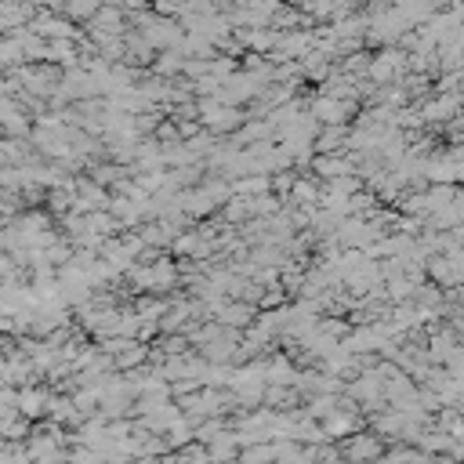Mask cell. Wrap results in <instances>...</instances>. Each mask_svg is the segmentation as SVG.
Instances as JSON below:
<instances>
[{
    "label": "cell",
    "instance_id": "7a4b0ae2",
    "mask_svg": "<svg viewBox=\"0 0 464 464\" xmlns=\"http://www.w3.org/2000/svg\"><path fill=\"white\" fill-rule=\"evenodd\" d=\"M316 174H323V178H334V182H338V178H345V174H352V167L345 164V160L341 156H316Z\"/></svg>",
    "mask_w": 464,
    "mask_h": 464
},
{
    "label": "cell",
    "instance_id": "5b68a950",
    "mask_svg": "<svg viewBox=\"0 0 464 464\" xmlns=\"http://www.w3.org/2000/svg\"><path fill=\"white\" fill-rule=\"evenodd\" d=\"M19 160H26L22 141H0V164H19Z\"/></svg>",
    "mask_w": 464,
    "mask_h": 464
},
{
    "label": "cell",
    "instance_id": "8992f818",
    "mask_svg": "<svg viewBox=\"0 0 464 464\" xmlns=\"http://www.w3.org/2000/svg\"><path fill=\"white\" fill-rule=\"evenodd\" d=\"M323 428H327V436H345V431H352V428H356V421H352V418H345V413H338V418H330Z\"/></svg>",
    "mask_w": 464,
    "mask_h": 464
},
{
    "label": "cell",
    "instance_id": "277c9868",
    "mask_svg": "<svg viewBox=\"0 0 464 464\" xmlns=\"http://www.w3.org/2000/svg\"><path fill=\"white\" fill-rule=\"evenodd\" d=\"M243 464H276V446H250L243 450Z\"/></svg>",
    "mask_w": 464,
    "mask_h": 464
},
{
    "label": "cell",
    "instance_id": "3957f363",
    "mask_svg": "<svg viewBox=\"0 0 464 464\" xmlns=\"http://www.w3.org/2000/svg\"><path fill=\"white\" fill-rule=\"evenodd\" d=\"M15 403H19V413H22V418H37L40 406H44V392H22Z\"/></svg>",
    "mask_w": 464,
    "mask_h": 464
},
{
    "label": "cell",
    "instance_id": "6da1fadb",
    "mask_svg": "<svg viewBox=\"0 0 464 464\" xmlns=\"http://www.w3.org/2000/svg\"><path fill=\"white\" fill-rule=\"evenodd\" d=\"M345 454H348V461H352V464L377 461L381 442H377V436H352V439H348V446H345Z\"/></svg>",
    "mask_w": 464,
    "mask_h": 464
}]
</instances>
